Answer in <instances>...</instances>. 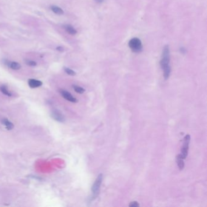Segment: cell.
<instances>
[{
    "label": "cell",
    "mask_w": 207,
    "mask_h": 207,
    "mask_svg": "<svg viewBox=\"0 0 207 207\" xmlns=\"http://www.w3.org/2000/svg\"><path fill=\"white\" fill-rule=\"evenodd\" d=\"M180 51H181V52H182V53L185 54V53H186V50L185 48H184V47H182V48H180Z\"/></svg>",
    "instance_id": "18"
},
{
    "label": "cell",
    "mask_w": 207,
    "mask_h": 207,
    "mask_svg": "<svg viewBox=\"0 0 207 207\" xmlns=\"http://www.w3.org/2000/svg\"><path fill=\"white\" fill-rule=\"evenodd\" d=\"M94 1L98 3H103V1H104V0H94Z\"/></svg>",
    "instance_id": "19"
},
{
    "label": "cell",
    "mask_w": 207,
    "mask_h": 207,
    "mask_svg": "<svg viewBox=\"0 0 207 207\" xmlns=\"http://www.w3.org/2000/svg\"><path fill=\"white\" fill-rule=\"evenodd\" d=\"M190 135L189 134H187L184 138V141H183V146L182 148V151H181V157L183 158V159H185L187 155H188V148H189V143L190 142Z\"/></svg>",
    "instance_id": "4"
},
{
    "label": "cell",
    "mask_w": 207,
    "mask_h": 207,
    "mask_svg": "<svg viewBox=\"0 0 207 207\" xmlns=\"http://www.w3.org/2000/svg\"><path fill=\"white\" fill-rule=\"evenodd\" d=\"M60 92L62 97L64 98H65L66 100L69 101V102H72V103H76V102H78L77 99L72 96V95L70 92H67V91H65V90H60Z\"/></svg>",
    "instance_id": "5"
},
{
    "label": "cell",
    "mask_w": 207,
    "mask_h": 207,
    "mask_svg": "<svg viewBox=\"0 0 207 207\" xmlns=\"http://www.w3.org/2000/svg\"><path fill=\"white\" fill-rule=\"evenodd\" d=\"M1 123H3V125L5 126V128L7 130H12L14 128V125L12 122H10L8 119H3L1 120Z\"/></svg>",
    "instance_id": "8"
},
{
    "label": "cell",
    "mask_w": 207,
    "mask_h": 207,
    "mask_svg": "<svg viewBox=\"0 0 207 207\" xmlns=\"http://www.w3.org/2000/svg\"><path fill=\"white\" fill-rule=\"evenodd\" d=\"M8 66L10 68L12 69L13 70H18L21 68V65H20L18 63H17V62H10V63H9Z\"/></svg>",
    "instance_id": "13"
},
{
    "label": "cell",
    "mask_w": 207,
    "mask_h": 207,
    "mask_svg": "<svg viewBox=\"0 0 207 207\" xmlns=\"http://www.w3.org/2000/svg\"><path fill=\"white\" fill-rule=\"evenodd\" d=\"M26 64L29 66H35L36 65V63L33 61H31V60H28V61H26Z\"/></svg>",
    "instance_id": "16"
},
{
    "label": "cell",
    "mask_w": 207,
    "mask_h": 207,
    "mask_svg": "<svg viewBox=\"0 0 207 207\" xmlns=\"http://www.w3.org/2000/svg\"><path fill=\"white\" fill-rule=\"evenodd\" d=\"M129 206L131 207H137L139 206V204L137 203V202H132L129 204Z\"/></svg>",
    "instance_id": "17"
},
{
    "label": "cell",
    "mask_w": 207,
    "mask_h": 207,
    "mask_svg": "<svg viewBox=\"0 0 207 207\" xmlns=\"http://www.w3.org/2000/svg\"><path fill=\"white\" fill-rule=\"evenodd\" d=\"M64 28L65 29L66 31L68 32L71 35H75L77 33V31L75 29H74L72 26L69 25V24H66V25L64 26Z\"/></svg>",
    "instance_id": "10"
},
{
    "label": "cell",
    "mask_w": 207,
    "mask_h": 207,
    "mask_svg": "<svg viewBox=\"0 0 207 207\" xmlns=\"http://www.w3.org/2000/svg\"><path fill=\"white\" fill-rule=\"evenodd\" d=\"M57 49L58 51H63V49L62 48V47H57Z\"/></svg>",
    "instance_id": "20"
},
{
    "label": "cell",
    "mask_w": 207,
    "mask_h": 207,
    "mask_svg": "<svg viewBox=\"0 0 207 207\" xmlns=\"http://www.w3.org/2000/svg\"><path fill=\"white\" fill-rule=\"evenodd\" d=\"M64 71L66 72V73H67L68 75H71V76H74V75H76V73H75V71H73V70L71 69L68 68V67H64Z\"/></svg>",
    "instance_id": "15"
},
{
    "label": "cell",
    "mask_w": 207,
    "mask_h": 207,
    "mask_svg": "<svg viewBox=\"0 0 207 207\" xmlns=\"http://www.w3.org/2000/svg\"><path fill=\"white\" fill-rule=\"evenodd\" d=\"M183 160H184V159L181 157L180 154H179V155H178L177 156L176 162H177V163L178 166H179V169H180V170H183V169L184 168L185 163Z\"/></svg>",
    "instance_id": "9"
},
{
    "label": "cell",
    "mask_w": 207,
    "mask_h": 207,
    "mask_svg": "<svg viewBox=\"0 0 207 207\" xmlns=\"http://www.w3.org/2000/svg\"><path fill=\"white\" fill-rule=\"evenodd\" d=\"M28 84L31 88H36L41 86L43 83L41 81L35 79H30L28 80Z\"/></svg>",
    "instance_id": "7"
},
{
    "label": "cell",
    "mask_w": 207,
    "mask_h": 207,
    "mask_svg": "<svg viewBox=\"0 0 207 207\" xmlns=\"http://www.w3.org/2000/svg\"><path fill=\"white\" fill-rule=\"evenodd\" d=\"M170 63V51L168 45L165 46L162 51V57L160 60V66L163 71V77L165 79H168L171 73Z\"/></svg>",
    "instance_id": "1"
},
{
    "label": "cell",
    "mask_w": 207,
    "mask_h": 207,
    "mask_svg": "<svg viewBox=\"0 0 207 207\" xmlns=\"http://www.w3.org/2000/svg\"><path fill=\"white\" fill-rule=\"evenodd\" d=\"M51 9L54 13L57 14V15H63V13H64L63 9L60 8V7H59L56 6V5H52V6L51 7Z\"/></svg>",
    "instance_id": "12"
},
{
    "label": "cell",
    "mask_w": 207,
    "mask_h": 207,
    "mask_svg": "<svg viewBox=\"0 0 207 207\" xmlns=\"http://www.w3.org/2000/svg\"><path fill=\"white\" fill-rule=\"evenodd\" d=\"M73 88L75 92H77V93H81V94H82V93H83L84 92H85V89H83V88H82V87L78 86L73 85Z\"/></svg>",
    "instance_id": "14"
},
{
    "label": "cell",
    "mask_w": 207,
    "mask_h": 207,
    "mask_svg": "<svg viewBox=\"0 0 207 207\" xmlns=\"http://www.w3.org/2000/svg\"><path fill=\"white\" fill-rule=\"evenodd\" d=\"M51 117H52V119L58 122L63 123L64 122V116L60 111H57V110H53L51 112Z\"/></svg>",
    "instance_id": "6"
},
{
    "label": "cell",
    "mask_w": 207,
    "mask_h": 207,
    "mask_svg": "<svg viewBox=\"0 0 207 207\" xmlns=\"http://www.w3.org/2000/svg\"><path fill=\"white\" fill-rule=\"evenodd\" d=\"M128 44L131 51L135 53H139L142 52L143 49V46H142L141 40L137 37L133 38L130 40Z\"/></svg>",
    "instance_id": "2"
},
{
    "label": "cell",
    "mask_w": 207,
    "mask_h": 207,
    "mask_svg": "<svg viewBox=\"0 0 207 207\" xmlns=\"http://www.w3.org/2000/svg\"><path fill=\"white\" fill-rule=\"evenodd\" d=\"M0 91H1L4 95H6V96L11 97L12 95V93L9 91L7 87L5 85L0 86Z\"/></svg>",
    "instance_id": "11"
},
{
    "label": "cell",
    "mask_w": 207,
    "mask_h": 207,
    "mask_svg": "<svg viewBox=\"0 0 207 207\" xmlns=\"http://www.w3.org/2000/svg\"><path fill=\"white\" fill-rule=\"evenodd\" d=\"M102 180H103V175L102 174H99L96 180L93 183V186L92 188V199H96L98 195L99 192H100V188L101 184H102Z\"/></svg>",
    "instance_id": "3"
}]
</instances>
